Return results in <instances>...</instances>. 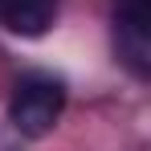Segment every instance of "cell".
Instances as JSON below:
<instances>
[{
	"label": "cell",
	"instance_id": "3957f363",
	"mask_svg": "<svg viewBox=\"0 0 151 151\" xmlns=\"http://www.w3.org/2000/svg\"><path fill=\"white\" fill-rule=\"evenodd\" d=\"M0 21L21 37H41L57 21V0H0Z\"/></svg>",
	"mask_w": 151,
	"mask_h": 151
},
{
	"label": "cell",
	"instance_id": "7a4b0ae2",
	"mask_svg": "<svg viewBox=\"0 0 151 151\" xmlns=\"http://www.w3.org/2000/svg\"><path fill=\"white\" fill-rule=\"evenodd\" d=\"M114 49L135 78L151 74V0H114Z\"/></svg>",
	"mask_w": 151,
	"mask_h": 151
},
{
	"label": "cell",
	"instance_id": "6da1fadb",
	"mask_svg": "<svg viewBox=\"0 0 151 151\" xmlns=\"http://www.w3.org/2000/svg\"><path fill=\"white\" fill-rule=\"evenodd\" d=\"M61 110H65V86H61V78L25 74L17 82V90H12V102H8V123L25 139H41V135L53 131V123L61 119Z\"/></svg>",
	"mask_w": 151,
	"mask_h": 151
}]
</instances>
